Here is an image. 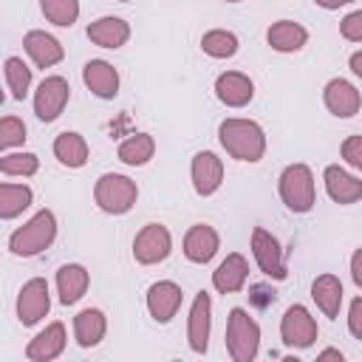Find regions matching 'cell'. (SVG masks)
<instances>
[{
	"mask_svg": "<svg viewBox=\"0 0 362 362\" xmlns=\"http://www.w3.org/2000/svg\"><path fill=\"white\" fill-rule=\"evenodd\" d=\"M215 96L226 107H246L255 99V82L240 71H226L215 79Z\"/></svg>",
	"mask_w": 362,
	"mask_h": 362,
	"instance_id": "ffe728a7",
	"label": "cell"
},
{
	"mask_svg": "<svg viewBox=\"0 0 362 362\" xmlns=\"http://www.w3.org/2000/svg\"><path fill=\"white\" fill-rule=\"evenodd\" d=\"M351 280L356 288H362V252L356 249L354 257H351Z\"/></svg>",
	"mask_w": 362,
	"mask_h": 362,
	"instance_id": "f35d334b",
	"label": "cell"
},
{
	"mask_svg": "<svg viewBox=\"0 0 362 362\" xmlns=\"http://www.w3.org/2000/svg\"><path fill=\"white\" fill-rule=\"evenodd\" d=\"M351 74L354 76H362V51H354L351 54Z\"/></svg>",
	"mask_w": 362,
	"mask_h": 362,
	"instance_id": "60d3db41",
	"label": "cell"
},
{
	"mask_svg": "<svg viewBox=\"0 0 362 362\" xmlns=\"http://www.w3.org/2000/svg\"><path fill=\"white\" fill-rule=\"evenodd\" d=\"M246 280H249V260H246L240 252H229V255L218 263V269L212 272V286H215V291H221V294H235V291H240V288L246 286Z\"/></svg>",
	"mask_w": 362,
	"mask_h": 362,
	"instance_id": "ac0fdd59",
	"label": "cell"
},
{
	"mask_svg": "<svg viewBox=\"0 0 362 362\" xmlns=\"http://www.w3.org/2000/svg\"><path fill=\"white\" fill-rule=\"evenodd\" d=\"M252 255H255L257 269H260L266 277H272V280H286V277H288L280 240H277L269 229H263V226H255V229H252Z\"/></svg>",
	"mask_w": 362,
	"mask_h": 362,
	"instance_id": "ba28073f",
	"label": "cell"
},
{
	"mask_svg": "<svg viewBox=\"0 0 362 362\" xmlns=\"http://www.w3.org/2000/svg\"><path fill=\"white\" fill-rule=\"evenodd\" d=\"M51 311V291L48 283L42 277H31L28 283H23L20 294H17V320L20 325L31 328L37 325L45 314Z\"/></svg>",
	"mask_w": 362,
	"mask_h": 362,
	"instance_id": "30bf717a",
	"label": "cell"
},
{
	"mask_svg": "<svg viewBox=\"0 0 362 362\" xmlns=\"http://www.w3.org/2000/svg\"><path fill=\"white\" fill-rule=\"evenodd\" d=\"M90 286V272L82 263H65L57 269V291H59V303L62 305H74L85 297Z\"/></svg>",
	"mask_w": 362,
	"mask_h": 362,
	"instance_id": "7402d4cb",
	"label": "cell"
},
{
	"mask_svg": "<svg viewBox=\"0 0 362 362\" xmlns=\"http://www.w3.org/2000/svg\"><path fill=\"white\" fill-rule=\"evenodd\" d=\"M119 3H130V0H119Z\"/></svg>",
	"mask_w": 362,
	"mask_h": 362,
	"instance_id": "f6af8a7d",
	"label": "cell"
},
{
	"mask_svg": "<svg viewBox=\"0 0 362 362\" xmlns=\"http://www.w3.org/2000/svg\"><path fill=\"white\" fill-rule=\"evenodd\" d=\"M320 359H339V362H342L345 356H342V351H337V348H325V351H320Z\"/></svg>",
	"mask_w": 362,
	"mask_h": 362,
	"instance_id": "b9f144b4",
	"label": "cell"
},
{
	"mask_svg": "<svg viewBox=\"0 0 362 362\" xmlns=\"http://www.w3.org/2000/svg\"><path fill=\"white\" fill-rule=\"evenodd\" d=\"M139 198V187L133 178L122 175V173H105L96 178L93 184V201L102 212L107 215H124L133 209Z\"/></svg>",
	"mask_w": 362,
	"mask_h": 362,
	"instance_id": "5b68a950",
	"label": "cell"
},
{
	"mask_svg": "<svg viewBox=\"0 0 362 362\" xmlns=\"http://www.w3.org/2000/svg\"><path fill=\"white\" fill-rule=\"evenodd\" d=\"M23 48H25V54L31 57V62H34L37 68H42V71L59 65L62 57H65L62 42H59L54 34L40 31V28H34V31H28V34L23 37Z\"/></svg>",
	"mask_w": 362,
	"mask_h": 362,
	"instance_id": "9a60e30c",
	"label": "cell"
},
{
	"mask_svg": "<svg viewBox=\"0 0 362 362\" xmlns=\"http://www.w3.org/2000/svg\"><path fill=\"white\" fill-rule=\"evenodd\" d=\"M322 181H325V192L334 204L348 206L362 198V181L356 175H351L348 170H342L339 164H328L322 173Z\"/></svg>",
	"mask_w": 362,
	"mask_h": 362,
	"instance_id": "e0dca14e",
	"label": "cell"
},
{
	"mask_svg": "<svg viewBox=\"0 0 362 362\" xmlns=\"http://www.w3.org/2000/svg\"><path fill=\"white\" fill-rule=\"evenodd\" d=\"M107 334V317L99 308H82L74 317V339L79 348H96Z\"/></svg>",
	"mask_w": 362,
	"mask_h": 362,
	"instance_id": "cb8c5ba5",
	"label": "cell"
},
{
	"mask_svg": "<svg viewBox=\"0 0 362 362\" xmlns=\"http://www.w3.org/2000/svg\"><path fill=\"white\" fill-rule=\"evenodd\" d=\"M226 351L235 362H252L260 351V325L246 308H232L226 320Z\"/></svg>",
	"mask_w": 362,
	"mask_h": 362,
	"instance_id": "277c9868",
	"label": "cell"
},
{
	"mask_svg": "<svg viewBox=\"0 0 362 362\" xmlns=\"http://www.w3.org/2000/svg\"><path fill=\"white\" fill-rule=\"evenodd\" d=\"M317 6H322V8H328V11H334V8H342V6H348V3H356V0H314Z\"/></svg>",
	"mask_w": 362,
	"mask_h": 362,
	"instance_id": "ab89813d",
	"label": "cell"
},
{
	"mask_svg": "<svg viewBox=\"0 0 362 362\" xmlns=\"http://www.w3.org/2000/svg\"><path fill=\"white\" fill-rule=\"evenodd\" d=\"M339 34L348 42H362V11H351L342 23H339Z\"/></svg>",
	"mask_w": 362,
	"mask_h": 362,
	"instance_id": "d590c367",
	"label": "cell"
},
{
	"mask_svg": "<svg viewBox=\"0 0 362 362\" xmlns=\"http://www.w3.org/2000/svg\"><path fill=\"white\" fill-rule=\"evenodd\" d=\"M252 291H255V303L260 305V308H266L269 303H274L277 300V294H274V288H269V286H252Z\"/></svg>",
	"mask_w": 362,
	"mask_h": 362,
	"instance_id": "74e56055",
	"label": "cell"
},
{
	"mask_svg": "<svg viewBox=\"0 0 362 362\" xmlns=\"http://www.w3.org/2000/svg\"><path fill=\"white\" fill-rule=\"evenodd\" d=\"M342 280L337 274H320L314 283H311V300L317 303V308L325 314V317H339V308H342Z\"/></svg>",
	"mask_w": 362,
	"mask_h": 362,
	"instance_id": "484cf974",
	"label": "cell"
},
{
	"mask_svg": "<svg viewBox=\"0 0 362 362\" xmlns=\"http://www.w3.org/2000/svg\"><path fill=\"white\" fill-rule=\"evenodd\" d=\"M218 139H221V147L238 161L255 164L266 156V133L252 119H240V116L223 119L218 124Z\"/></svg>",
	"mask_w": 362,
	"mask_h": 362,
	"instance_id": "6da1fadb",
	"label": "cell"
},
{
	"mask_svg": "<svg viewBox=\"0 0 362 362\" xmlns=\"http://www.w3.org/2000/svg\"><path fill=\"white\" fill-rule=\"evenodd\" d=\"M348 331L354 339H362V297H354L351 300V308H348Z\"/></svg>",
	"mask_w": 362,
	"mask_h": 362,
	"instance_id": "8d00e7d4",
	"label": "cell"
},
{
	"mask_svg": "<svg viewBox=\"0 0 362 362\" xmlns=\"http://www.w3.org/2000/svg\"><path fill=\"white\" fill-rule=\"evenodd\" d=\"M221 249V238L209 223H192L184 235V257L189 263H209Z\"/></svg>",
	"mask_w": 362,
	"mask_h": 362,
	"instance_id": "2e32d148",
	"label": "cell"
},
{
	"mask_svg": "<svg viewBox=\"0 0 362 362\" xmlns=\"http://www.w3.org/2000/svg\"><path fill=\"white\" fill-rule=\"evenodd\" d=\"M88 40L93 45H99V48L116 51V48L127 45V40H130V23L122 20V17H99V20H93L88 25Z\"/></svg>",
	"mask_w": 362,
	"mask_h": 362,
	"instance_id": "603a6c76",
	"label": "cell"
},
{
	"mask_svg": "<svg viewBox=\"0 0 362 362\" xmlns=\"http://www.w3.org/2000/svg\"><path fill=\"white\" fill-rule=\"evenodd\" d=\"M71 99V85L65 76H45L34 90V113L40 122H54L62 116Z\"/></svg>",
	"mask_w": 362,
	"mask_h": 362,
	"instance_id": "9c48e42d",
	"label": "cell"
},
{
	"mask_svg": "<svg viewBox=\"0 0 362 362\" xmlns=\"http://www.w3.org/2000/svg\"><path fill=\"white\" fill-rule=\"evenodd\" d=\"M170 252H173V235L164 223H147L133 238V257L141 266L164 263L170 257Z\"/></svg>",
	"mask_w": 362,
	"mask_h": 362,
	"instance_id": "8992f818",
	"label": "cell"
},
{
	"mask_svg": "<svg viewBox=\"0 0 362 362\" xmlns=\"http://www.w3.org/2000/svg\"><path fill=\"white\" fill-rule=\"evenodd\" d=\"M40 170V158L34 153H0V173L3 175H17V178H31Z\"/></svg>",
	"mask_w": 362,
	"mask_h": 362,
	"instance_id": "d6a6232c",
	"label": "cell"
},
{
	"mask_svg": "<svg viewBox=\"0 0 362 362\" xmlns=\"http://www.w3.org/2000/svg\"><path fill=\"white\" fill-rule=\"evenodd\" d=\"M226 3H240V0H226Z\"/></svg>",
	"mask_w": 362,
	"mask_h": 362,
	"instance_id": "7bdbcfd3",
	"label": "cell"
},
{
	"mask_svg": "<svg viewBox=\"0 0 362 362\" xmlns=\"http://www.w3.org/2000/svg\"><path fill=\"white\" fill-rule=\"evenodd\" d=\"M25 124L20 116H3L0 119V153L6 150H14V147H23L25 144Z\"/></svg>",
	"mask_w": 362,
	"mask_h": 362,
	"instance_id": "836d02e7",
	"label": "cell"
},
{
	"mask_svg": "<svg viewBox=\"0 0 362 362\" xmlns=\"http://www.w3.org/2000/svg\"><path fill=\"white\" fill-rule=\"evenodd\" d=\"M238 48H240L238 37L232 31H226V28H212V31H206L201 37V51L206 57H212V59H229V57L238 54Z\"/></svg>",
	"mask_w": 362,
	"mask_h": 362,
	"instance_id": "f546056e",
	"label": "cell"
},
{
	"mask_svg": "<svg viewBox=\"0 0 362 362\" xmlns=\"http://www.w3.org/2000/svg\"><path fill=\"white\" fill-rule=\"evenodd\" d=\"M277 192L294 215H305L317 204V187H314V173L308 164H288L280 178H277Z\"/></svg>",
	"mask_w": 362,
	"mask_h": 362,
	"instance_id": "3957f363",
	"label": "cell"
},
{
	"mask_svg": "<svg viewBox=\"0 0 362 362\" xmlns=\"http://www.w3.org/2000/svg\"><path fill=\"white\" fill-rule=\"evenodd\" d=\"M40 8L45 20L59 28H71L79 20V0H40Z\"/></svg>",
	"mask_w": 362,
	"mask_h": 362,
	"instance_id": "1f68e13d",
	"label": "cell"
},
{
	"mask_svg": "<svg viewBox=\"0 0 362 362\" xmlns=\"http://www.w3.org/2000/svg\"><path fill=\"white\" fill-rule=\"evenodd\" d=\"M209 334H212V297L206 291H198L189 317H187V345L192 354H206L209 348Z\"/></svg>",
	"mask_w": 362,
	"mask_h": 362,
	"instance_id": "8fae6325",
	"label": "cell"
},
{
	"mask_svg": "<svg viewBox=\"0 0 362 362\" xmlns=\"http://www.w3.org/2000/svg\"><path fill=\"white\" fill-rule=\"evenodd\" d=\"M0 105H3V90H0Z\"/></svg>",
	"mask_w": 362,
	"mask_h": 362,
	"instance_id": "ee69618b",
	"label": "cell"
},
{
	"mask_svg": "<svg viewBox=\"0 0 362 362\" xmlns=\"http://www.w3.org/2000/svg\"><path fill=\"white\" fill-rule=\"evenodd\" d=\"M339 153H342V158L348 161V167L362 170V136H348V139L342 141Z\"/></svg>",
	"mask_w": 362,
	"mask_h": 362,
	"instance_id": "e575fe53",
	"label": "cell"
},
{
	"mask_svg": "<svg viewBox=\"0 0 362 362\" xmlns=\"http://www.w3.org/2000/svg\"><path fill=\"white\" fill-rule=\"evenodd\" d=\"M156 153V139L150 133H133L119 144V161L127 167H144Z\"/></svg>",
	"mask_w": 362,
	"mask_h": 362,
	"instance_id": "f1b7e54d",
	"label": "cell"
},
{
	"mask_svg": "<svg viewBox=\"0 0 362 362\" xmlns=\"http://www.w3.org/2000/svg\"><path fill=\"white\" fill-rule=\"evenodd\" d=\"M322 102H325L328 113H334L337 119H351V116L359 113L362 96H359V90H356L354 82L337 76V79H331V82L325 85V90H322Z\"/></svg>",
	"mask_w": 362,
	"mask_h": 362,
	"instance_id": "5bb4252c",
	"label": "cell"
},
{
	"mask_svg": "<svg viewBox=\"0 0 362 362\" xmlns=\"http://www.w3.org/2000/svg\"><path fill=\"white\" fill-rule=\"evenodd\" d=\"M65 342H68L65 325L62 322H51L25 345V359H31V362H51V359L62 356Z\"/></svg>",
	"mask_w": 362,
	"mask_h": 362,
	"instance_id": "d6986e66",
	"label": "cell"
},
{
	"mask_svg": "<svg viewBox=\"0 0 362 362\" xmlns=\"http://www.w3.org/2000/svg\"><path fill=\"white\" fill-rule=\"evenodd\" d=\"M3 74H6V85H8L11 96L17 102H23L31 90V68L20 57H8L6 65H3Z\"/></svg>",
	"mask_w": 362,
	"mask_h": 362,
	"instance_id": "4dcf8cb0",
	"label": "cell"
},
{
	"mask_svg": "<svg viewBox=\"0 0 362 362\" xmlns=\"http://www.w3.org/2000/svg\"><path fill=\"white\" fill-rule=\"evenodd\" d=\"M82 79L99 99H113L119 93V71L107 59H88L82 68Z\"/></svg>",
	"mask_w": 362,
	"mask_h": 362,
	"instance_id": "44dd1931",
	"label": "cell"
},
{
	"mask_svg": "<svg viewBox=\"0 0 362 362\" xmlns=\"http://www.w3.org/2000/svg\"><path fill=\"white\" fill-rule=\"evenodd\" d=\"M266 42L280 54H294L308 42V31L294 20H277L266 31Z\"/></svg>",
	"mask_w": 362,
	"mask_h": 362,
	"instance_id": "d4e9b609",
	"label": "cell"
},
{
	"mask_svg": "<svg viewBox=\"0 0 362 362\" xmlns=\"http://www.w3.org/2000/svg\"><path fill=\"white\" fill-rule=\"evenodd\" d=\"M320 337V328H317V320L311 317V311L305 305H288L283 320H280V339L286 348H297V351H305L317 342Z\"/></svg>",
	"mask_w": 362,
	"mask_h": 362,
	"instance_id": "52a82bcc",
	"label": "cell"
},
{
	"mask_svg": "<svg viewBox=\"0 0 362 362\" xmlns=\"http://www.w3.org/2000/svg\"><path fill=\"white\" fill-rule=\"evenodd\" d=\"M189 175H192V189L201 195V198H209L221 189L223 184V161L212 153V150H201L192 156V167H189Z\"/></svg>",
	"mask_w": 362,
	"mask_h": 362,
	"instance_id": "7c38bea8",
	"label": "cell"
},
{
	"mask_svg": "<svg viewBox=\"0 0 362 362\" xmlns=\"http://www.w3.org/2000/svg\"><path fill=\"white\" fill-rule=\"evenodd\" d=\"M181 300H184V291L173 280H158L147 288V311L158 325H167L178 314Z\"/></svg>",
	"mask_w": 362,
	"mask_h": 362,
	"instance_id": "4fadbf2b",
	"label": "cell"
},
{
	"mask_svg": "<svg viewBox=\"0 0 362 362\" xmlns=\"http://www.w3.org/2000/svg\"><path fill=\"white\" fill-rule=\"evenodd\" d=\"M54 156H57V161H59L62 167L79 170V167L88 164L90 150H88L85 136H79V133H74V130H65V133H59V136L54 139Z\"/></svg>",
	"mask_w": 362,
	"mask_h": 362,
	"instance_id": "4316f807",
	"label": "cell"
},
{
	"mask_svg": "<svg viewBox=\"0 0 362 362\" xmlns=\"http://www.w3.org/2000/svg\"><path fill=\"white\" fill-rule=\"evenodd\" d=\"M34 201L31 187L25 184H0V221L20 218Z\"/></svg>",
	"mask_w": 362,
	"mask_h": 362,
	"instance_id": "83f0119b",
	"label": "cell"
},
{
	"mask_svg": "<svg viewBox=\"0 0 362 362\" xmlns=\"http://www.w3.org/2000/svg\"><path fill=\"white\" fill-rule=\"evenodd\" d=\"M57 238V218L51 209L34 212L23 226H17L8 238V252L17 257H34L42 249H48Z\"/></svg>",
	"mask_w": 362,
	"mask_h": 362,
	"instance_id": "7a4b0ae2",
	"label": "cell"
}]
</instances>
